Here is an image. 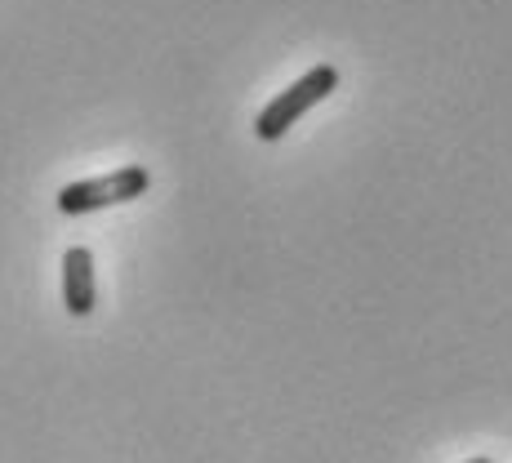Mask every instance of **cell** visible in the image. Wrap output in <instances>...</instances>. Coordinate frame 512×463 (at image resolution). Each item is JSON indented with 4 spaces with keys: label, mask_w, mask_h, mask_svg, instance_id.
<instances>
[{
    "label": "cell",
    "mask_w": 512,
    "mask_h": 463,
    "mask_svg": "<svg viewBox=\"0 0 512 463\" xmlns=\"http://www.w3.org/2000/svg\"><path fill=\"white\" fill-rule=\"evenodd\" d=\"M334 90H339V67H334V63L308 67V72H303L299 81L290 85V90H281L259 116H254V134H259L263 143L281 139L290 125H299V116L308 112V107H317L321 98H330Z\"/></svg>",
    "instance_id": "cell-1"
},
{
    "label": "cell",
    "mask_w": 512,
    "mask_h": 463,
    "mask_svg": "<svg viewBox=\"0 0 512 463\" xmlns=\"http://www.w3.org/2000/svg\"><path fill=\"white\" fill-rule=\"evenodd\" d=\"M147 183H152V174L143 165H121V170L103 174V179L67 183L58 192V214H94V210H107V205H125L134 196H143Z\"/></svg>",
    "instance_id": "cell-2"
},
{
    "label": "cell",
    "mask_w": 512,
    "mask_h": 463,
    "mask_svg": "<svg viewBox=\"0 0 512 463\" xmlns=\"http://www.w3.org/2000/svg\"><path fill=\"white\" fill-rule=\"evenodd\" d=\"M94 254L85 250V245H72V250L63 254V303L72 317H90L94 312Z\"/></svg>",
    "instance_id": "cell-3"
},
{
    "label": "cell",
    "mask_w": 512,
    "mask_h": 463,
    "mask_svg": "<svg viewBox=\"0 0 512 463\" xmlns=\"http://www.w3.org/2000/svg\"><path fill=\"white\" fill-rule=\"evenodd\" d=\"M468 463H490V459H468Z\"/></svg>",
    "instance_id": "cell-4"
}]
</instances>
